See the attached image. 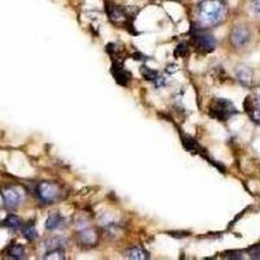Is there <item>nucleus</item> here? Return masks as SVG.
Wrapping results in <instances>:
<instances>
[{
  "mask_svg": "<svg viewBox=\"0 0 260 260\" xmlns=\"http://www.w3.org/2000/svg\"><path fill=\"white\" fill-rule=\"evenodd\" d=\"M256 102L260 107V90H257V93H256Z\"/></svg>",
  "mask_w": 260,
  "mask_h": 260,
  "instance_id": "obj_26",
  "label": "nucleus"
},
{
  "mask_svg": "<svg viewBox=\"0 0 260 260\" xmlns=\"http://www.w3.org/2000/svg\"><path fill=\"white\" fill-rule=\"evenodd\" d=\"M154 85H155V87H158V89H160V87H163L165 85V78L161 77V76H156V78L154 81Z\"/></svg>",
  "mask_w": 260,
  "mask_h": 260,
  "instance_id": "obj_23",
  "label": "nucleus"
},
{
  "mask_svg": "<svg viewBox=\"0 0 260 260\" xmlns=\"http://www.w3.org/2000/svg\"><path fill=\"white\" fill-rule=\"evenodd\" d=\"M174 53H176V56H178V57H183V56L187 55V46H186V43L178 44V47L176 48Z\"/></svg>",
  "mask_w": 260,
  "mask_h": 260,
  "instance_id": "obj_21",
  "label": "nucleus"
},
{
  "mask_svg": "<svg viewBox=\"0 0 260 260\" xmlns=\"http://www.w3.org/2000/svg\"><path fill=\"white\" fill-rule=\"evenodd\" d=\"M3 225L11 230H19L22 228V221L19 216L11 214L6 217V220L3 221Z\"/></svg>",
  "mask_w": 260,
  "mask_h": 260,
  "instance_id": "obj_12",
  "label": "nucleus"
},
{
  "mask_svg": "<svg viewBox=\"0 0 260 260\" xmlns=\"http://www.w3.org/2000/svg\"><path fill=\"white\" fill-rule=\"evenodd\" d=\"M0 194H2L4 207L7 210L19 208L22 205L24 199H25V192L19 186H6Z\"/></svg>",
  "mask_w": 260,
  "mask_h": 260,
  "instance_id": "obj_2",
  "label": "nucleus"
},
{
  "mask_svg": "<svg viewBox=\"0 0 260 260\" xmlns=\"http://www.w3.org/2000/svg\"><path fill=\"white\" fill-rule=\"evenodd\" d=\"M182 143L187 151L194 152L195 150H198V143H197V141L192 140V138H190V137H185V140L182 141Z\"/></svg>",
  "mask_w": 260,
  "mask_h": 260,
  "instance_id": "obj_19",
  "label": "nucleus"
},
{
  "mask_svg": "<svg viewBox=\"0 0 260 260\" xmlns=\"http://www.w3.org/2000/svg\"><path fill=\"white\" fill-rule=\"evenodd\" d=\"M78 239L82 245H95L96 241H98V235L96 233L94 232L93 229H86V230H82V232L78 234Z\"/></svg>",
  "mask_w": 260,
  "mask_h": 260,
  "instance_id": "obj_9",
  "label": "nucleus"
},
{
  "mask_svg": "<svg viewBox=\"0 0 260 260\" xmlns=\"http://www.w3.org/2000/svg\"><path fill=\"white\" fill-rule=\"evenodd\" d=\"M65 254L61 248H55V250H50L43 256V259H64Z\"/></svg>",
  "mask_w": 260,
  "mask_h": 260,
  "instance_id": "obj_18",
  "label": "nucleus"
},
{
  "mask_svg": "<svg viewBox=\"0 0 260 260\" xmlns=\"http://www.w3.org/2000/svg\"><path fill=\"white\" fill-rule=\"evenodd\" d=\"M109 20H112L113 22H122L126 20V12H125L124 8H121L118 6H112L108 11Z\"/></svg>",
  "mask_w": 260,
  "mask_h": 260,
  "instance_id": "obj_10",
  "label": "nucleus"
},
{
  "mask_svg": "<svg viewBox=\"0 0 260 260\" xmlns=\"http://www.w3.org/2000/svg\"><path fill=\"white\" fill-rule=\"evenodd\" d=\"M8 256L11 257V259H24L25 257V248L22 247L21 245H19V243H15V245L10 246V248H8Z\"/></svg>",
  "mask_w": 260,
  "mask_h": 260,
  "instance_id": "obj_13",
  "label": "nucleus"
},
{
  "mask_svg": "<svg viewBox=\"0 0 260 260\" xmlns=\"http://www.w3.org/2000/svg\"><path fill=\"white\" fill-rule=\"evenodd\" d=\"M192 40H194L197 48L203 51V52H211L216 47V39L211 34L205 33V31H195L194 35H192Z\"/></svg>",
  "mask_w": 260,
  "mask_h": 260,
  "instance_id": "obj_5",
  "label": "nucleus"
},
{
  "mask_svg": "<svg viewBox=\"0 0 260 260\" xmlns=\"http://www.w3.org/2000/svg\"><path fill=\"white\" fill-rule=\"evenodd\" d=\"M248 111V116L252 121H254L255 124L260 125V108H255V107H251Z\"/></svg>",
  "mask_w": 260,
  "mask_h": 260,
  "instance_id": "obj_20",
  "label": "nucleus"
},
{
  "mask_svg": "<svg viewBox=\"0 0 260 260\" xmlns=\"http://www.w3.org/2000/svg\"><path fill=\"white\" fill-rule=\"evenodd\" d=\"M22 234H24V237H25L28 241H34L35 238L38 237V232L37 229H35L34 224H26V225L22 226Z\"/></svg>",
  "mask_w": 260,
  "mask_h": 260,
  "instance_id": "obj_15",
  "label": "nucleus"
},
{
  "mask_svg": "<svg viewBox=\"0 0 260 260\" xmlns=\"http://www.w3.org/2000/svg\"><path fill=\"white\" fill-rule=\"evenodd\" d=\"M126 257L134 260H143V259H149V252H146L143 248L141 247H133L129 248L126 251Z\"/></svg>",
  "mask_w": 260,
  "mask_h": 260,
  "instance_id": "obj_14",
  "label": "nucleus"
},
{
  "mask_svg": "<svg viewBox=\"0 0 260 260\" xmlns=\"http://www.w3.org/2000/svg\"><path fill=\"white\" fill-rule=\"evenodd\" d=\"M252 11L256 16L260 17V0H254V3H252Z\"/></svg>",
  "mask_w": 260,
  "mask_h": 260,
  "instance_id": "obj_24",
  "label": "nucleus"
},
{
  "mask_svg": "<svg viewBox=\"0 0 260 260\" xmlns=\"http://www.w3.org/2000/svg\"><path fill=\"white\" fill-rule=\"evenodd\" d=\"M62 223H64V219H62L59 214H52L47 217L46 228L48 230H56L59 229V228H61Z\"/></svg>",
  "mask_w": 260,
  "mask_h": 260,
  "instance_id": "obj_11",
  "label": "nucleus"
},
{
  "mask_svg": "<svg viewBox=\"0 0 260 260\" xmlns=\"http://www.w3.org/2000/svg\"><path fill=\"white\" fill-rule=\"evenodd\" d=\"M226 15V6L223 0H203L198 7L199 21L203 26L220 24Z\"/></svg>",
  "mask_w": 260,
  "mask_h": 260,
  "instance_id": "obj_1",
  "label": "nucleus"
},
{
  "mask_svg": "<svg viewBox=\"0 0 260 260\" xmlns=\"http://www.w3.org/2000/svg\"><path fill=\"white\" fill-rule=\"evenodd\" d=\"M141 75L143 76V78L147 81H154L156 78V76H158V73H156L155 71H152V69H150L149 67H146V65H142L141 67Z\"/></svg>",
  "mask_w": 260,
  "mask_h": 260,
  "instance_id": "obj_17",
  "label": "nucleus"
},
{
  "mask_svg": "<svg viewBox=\"0 0 260 260\" xmlns=\"http://www.w3.org/2000/svg\"><path fill=\"white\" fill-rule=\"evenodd\" d=\"M37 197L42 203L51 205L59 197V187L52 182H40L37 186Z\"/></svg>",
  "mask_w": 260,
  "mask_h": 260,
  "instance_id": "obj_4",
  "label": "nucleus"
},
{
  "mask_svg": "<svg viewBox=\"0 0 260 260\" xmlns=\"http://www.w3.org/2000/svg\"><path fill=\"white\" fill-rule=\"evenodd\" d=\"M248 254L252 259H256V257H260V246H254L248 250Z\"/></svg>",
  "mask_w": 260,
  "mask_h": 260,
  "instance_id": "obj_22",
  "label": "nucleus"
},
{
  "mask_svg": "<svg viewBox=\"0 0 260 260\" xmlns=\"http://www.w3.org/2000/svg\"><path fill=\"white\" fill-rule=\"evenodd\" d=\"M251 34L246 26H235L230 33V42L237 48H242L250 42Z\"/></svg>",
  "mask_w": 260,
  "mask_h": 260,
  "instance_id": "obj_6",
  "label": "nucleus"
},
{
  "mask_svg": "<svg viewBox=\"0 0 260 260\" xmlns=\"http://www.w3.org/2000/svg\"><path fill=\"white\" fill-rule=\"evenodd\" d=\"M225 257H229V259H241V252L238 251H232V252H228L225 255Z\"/></svg>",
  "mask_w": 260,
  "mask_h": 260,
  "instance_id": "obj_25",
  "label": "nucleus"
},
{
  "mask_svg": "<svg viewBox=\"0 0 260 260\" xmlns=\"http://www.w3.org/2000/svg\"><path fill=\"white\" fill-rule=\"evenodd\" d=\"M235 76H237V80L241 82L242 85H245V86H248L251 85L252 82V71H251L248 67H245V65H242V67H238V68L235 69Z\"/></svg>",
  "mask_w": 260,
  "mask_h": 260,
  "instance_id": "obj_8",
  "label": "nucleus"
},
{
  "mask_svg": "<svg viewBox=\"0 0 260 260\" xmlns=\"http://www.w3.org/2000/svg\"><path fill=\"white\" fill-rule=\"evenodd\" d=\"M211 116L220 121H226L237 113V109L232 102L226 99H215L211 105Z\"/></svg>",
  "mask_w": 260,
  "mask_h": 260,
  "instance_id": "obj_3",
  "label": "nucleus"
},
{
  "mask_svg": "<svg viewBox=\"0 0 260 260\" xmlns=\"http://www.w3.org/2000/svg\"><path fill=\"white\" fill-rule=\"evenodd\" d=\"M67 241H65L62 237H53V238L47 239L46 241V248L48 251L50 250H55V248H61L62 246H65Z\"/></svg>",
  "mask_w": 260,
  "mask_h": 260,
  "instance_id": "obj_16",
  "label": "nucleus"
},
{
  "mask_svg": "<svg viewBox=\"0 0 260 260\" xmlns=\"http://www.w3.org/2000/svg\"><path fill=\"white\" fill-rule=\"evenodd\" d=\"M112 75L116 78L117 84L122 85V86H126L127 81L130 80V73H127V72L122 68V65L117 64V62H115L113 67H112Z\"/></svg>",
  "mask_w": 260,
  "mask_h": 260,
  "instance_id": "obj_7",
  "label": "nucleus"
}]
</instances>
